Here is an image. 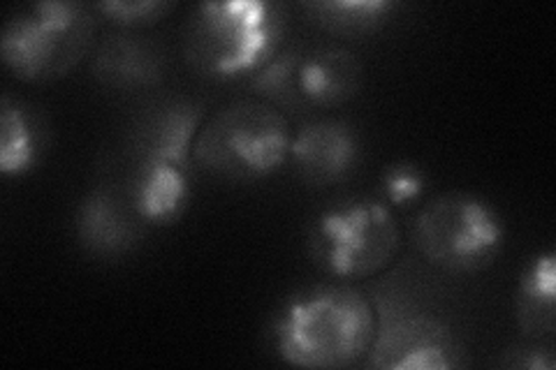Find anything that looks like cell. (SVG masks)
<instances>
[{"label":"cell","mask_w":556,"mask_h":370,"mask_svg":"<svg viewBox=\"0 0 556 370\" xmlns=\"http://www.w3.org/2000/svg\"><path fill=\"white\" fill-rule=\"evenodd\" d=\"M378 331L374 304L351 285H316L278 310L271 339L278 359L306 370H339L369 357Z\"/></svg>","instance_id":"obj_1"},{"label":"cell","mask_w":556,"mask_h":370,"mask_svg":"<svg viewBox=\"0 0 556 370\" xmlns=\"http://www.w3.org/2000/svg\"><path fill=\"white\" fill-rule=\"evenodd\" d=\"M288 8L267 0L202 3L184 26V54L208 79L253 77L278 51L288 33Z\"/></svg>","instance_id":"obj_2"},{"label":"cell","mask_w":556,"mask_h":370,"mask_svg":"<svg viewBox=\"0 0 556 370\" xmlns=\"http://www.w3.org/2000/svg\"><path fill=\"white\" fill-rule=\"evenodd\" d=\"M292 128L274 104L247 98L208 116L193 149V165L228 181H265L288 165Z\"/></svg>","instance_id":"obj_3"},{"label":"cell","mask_w":556,"mask_h":370,"mask_svg":"<svg viewBox=\"0 0 556 370\" xmlns=\"http://www.w3.org/2000/svg\"><path fill=\"white\" fill-rule=\"evenodd\" d=\"M93 12L67 0H40L16 10L0 33V56L28 84L65 77L93 44Z\"/></svg>","instance_id":"obj_4"},{"label":"cell","mask_w":556,"mask_h":370,"mask_svg":"<svg viewBox=\"0 0 556 370\" xmlns=\"http://www.w3.org/2000/svg\"><path fill=\"white\" fill-rule=\"evenodd\" d=\"M402 248V229L382 200L351 197L323 208L308 227V251L339 280H364L386 271Z\"/></svg>","instance_id":"obj_5"},{"label":"cell","mask_w":556,"mask_h":370,"mask_svg":"<svg viewBox=\"0 0 556 370\" xmlns=\"http://www.w3.org/2000/svg\"><path fill=\"white\" fill-rule=\"evenodd\" d=\"M415 248L445 273L492 267L506 243L498 210L473 192H445L422 206L413 225Z\"/></svg>","instance_id":"obj_6"},{"label":"cell","mask_w":556,"mask_h":370,"mask_svg":"<svg viewBox=\"0 0 556 370\" xmlns=\"http://www.w3.org/2000/svg\"><path fill=\"white\" fill-rule=\"evenodd\" d=\"M462 345L437 317L399 312L392 320H378L371 345V366L388 370H447L464 366Z\"/></svg>","instance_id":"obj_7"},{"label":"cell","mask_w":556,"mask_h":370,"mask_svg":"<svg viewBox=\"0 0 556 370\" xmlns=\"http://www.w3.org/2000/svg\"><path fill=\"white\" fill-rule=\"evenodd\" d=\"M362 157V142L353 123L318 118L292 135L288 163L308 188H332L351 176Z\"/></svg>","instance_id":"obj_8"},{"label":"cell","mask_w":556,"mask_h":370,"mask_svg":"<svg viewBox=\"0 0 556 370\" xmlns=\"http://www.w3.org/2000/svg\"><path fill=\"white\" fill-rule=\"evenodd\" d=\"M202 123L204 107L195 100L177 98L155 104L135 126L130 137L132 157L190 169Z\"/></svg>","instance_id":"obj_9"},{"label":"cell","mask_w":556,"mask_h":370,"mask_svg":"<svg viewBox=\"0 0 556 370\" xmlns=\"http://www.w3.org/2000/svg\"><path fill=\"white\" fill-rule=\"evenodd\" d=\"M135 218L128 200L110 188H96L77 206L75 234L84 253L114 261L132 251L137 241Z\"/></svg>","instance_id":"obj_10"},{"label":"cell","mask_w":556,"mask_h":370,"mask_svg":"<svg viewBox=\"0 0 556 370\" xmlns=\"http://www.w3.org/2000/svg\"><path fill=\"white\" fill-rule=\"evenodd\" d=\"M364 69L343 47L325 44L302 51L298 65V95L302 110H337L359 93Z\"/></svg>","instance_id":"obj_11"},{"label":"cell","mask_w":556,"mask_h":370,"mask_svg":"<svg viewBox=\"0 0 556 370\" xmlns=\"http://www.w3.org/2000/svg\"><path fill=\"white\" fill-rule=\"evenodd\" d=\"M93 77L112 91L132 93L151 88L165 75L163 51L139 35L116 33L104 38L91 63Z\"/></svg>","instance_id":"obj_12"},{"label":"cell","mask_w":556,"mask_h":370,"mask_svg":"<svg viewBox=\"0 0 556 370\" xmlns=\"http://www.w3.org/2000/svg\"><path fill=\"white\" fill-rule=\"evenodd\" d=\"M128 202L142 222L159 227L179 222L190 204V169L159 161H135Z\"/></svg>","instance_id":"obj_13"},{"label":"cell","mask_w":556,"mask_h":370,"mask_svg":"<svg viewBox=\"0 0 556 370\" xmlns=\"http://www.w3.org/2000/svg\"><path fill=\"white\" fill-rule=\"evenodd\" d=\"M45 130L26 104L3 95L0 104V171L8 179H22L40 163Z\"/></svg>","instance_id":"obj_14"},{"label":"cell","mask_w":556,"mask_h":370,"mask_svg":"<svg viewBox=\"0 0 556 370\" xmlns=\"http://www.w3.org/2000/svg\"><path fill=\"white\" fill-rule=\"evenodd\" d=\"M556 257L538 253L519 273L517 320L531 336L552 333L556 322Z\"/></svg>","instance_id":"obj_15"},{"label":"cell","mask_w":556,"mask_h":370,"mask_svg":"<svg viewBox=\"0 0 556 370\" xmlns=\"http://www.w3.org/2000/svg\"><path fill=\"white\" fill-rule=\"evenodd\" d=\"M396 3L388 0H313L302 10L306 20L339 38H362L386 26L396 12Z\"/></svg>","instance_id":"obj_16"},{"label":"cell","mask_w":556,"mask_h":370,"mask_svg":"<svg viewBox=\"0 0 556 370\" xmlns=\"http://www.w3.org/2000/svg\"><path fill=\"white\" fill-rule=\"evenodd\" d=\"M302 49H281L278 54L251 77V88L260 100L274 104L281 112H298L302 102L298 95V65Z\"/></svg>","instance_id":"obj_17"},{"label":"cell","mask_w":556,"mask_h":370,"mask_svg":"<svg viewBox=\"0 0 556 370\" xmlns=\"http://www.w3.org/2000/svg\"><path fill=\"white\" fill-rule=\"evenodd\" d=\"M104 20L116 24L118 28H147L163 22L167 14L177 10V3H167V0H108V3H98L93 8Z\"/></svg>","instance_id":"obj_18"},{"label":"cell","mask_w":556,"mask_h":370,"mask_svg":"<svg viewBox=\"0 0 556 370\" xmlns=\"http://www.w3.org/2000/svg\"><path fill=\"white\" fill-rule=\"evenodd\" d=\"M425 192V171L413 163L388 165L380 174V195L388 206L413 204Z\"/></svg>","instance_id":"obj_19"},{"label":"cell","mask_w":556,"mask_h":370,"mask_svg":"<svg viewBox=\"0 0 556 370\" xmlns=\"http://www.w3.org/2000/svg\"><path fill=\"white\" fill-rule=\"evenodd\" d=\"M521 355L515 361H508L510 368H527V370H552L554 368V355L549 347H531L519 349Z\"/></svg>","instance_id":"obj_20"}]
</instances>
